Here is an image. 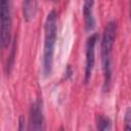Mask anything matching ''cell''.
<instances>
[{
    "label": "cell",
    "instance_id": "cell-3",
    "mask_svg": "<svg viewBox=\"0 0 131 131\" xmlns=\"http://www.w3.org/2000/svg\"><path fill=\"white\" fill-rule=\"evenodd\" d=\"M11 8L10 0H0V48L9 46L11 41Z\"/></svg>",
    "mask_w": 131,
    "mask_h": 131
},
{
    "label": "cell",
    "instance_id": "cell-2",
    "mask_svg": "<svg viewBox=\"0 0 131 131\" xmlns=\"http://www.w3.org/2000/svg\"><path fill=\"white\" fill-rule=\"evenodd\" d=\"M117 36V24L116 21H110L104 28L101 39V66L103 73V91H106L110 87L113 68H112V53L113 46Z\"/></svg>",
    "mask_w": 131,
    "mask_h": 131
},
{
    "label": "cell",
    "instance_id": "cell-9",
    "mask_svg": "<svg viewBox=\"0 0 131 131\" xmlns=\"http://www.w3.org/2000/svg\"><path fill=\"white\" fill-rule=\"evenodd\" d=\"M125 129L126 130H131V113L130 108L127 110L126 115H125Z\"/></svg>",
    "mask_w": 131,
    "mask_h": 131
},
{
    "label": "cell",
    "instance_id": "cell-7",
    "mask_svg": "<svg viewBox=\"0 0 131 131\" xmlns=\"http://www.w3.org/2000/svg\"><path fill=\"white\" fill-rule=\"evenodd\" d=\"M37 12V0H23V15L24 19L31 21Z\"/></svg>",
    "mask_w": 131,
    "mask_h": 131
},
{
    "label": "cell",
    "instance_id": "cell-5",
    "mask_svg": "<svg viewBox=\"0 0 131 131\" xmlns=\"http://www.w3.org/2000/svg\"><path fill=\"white\" fill-rule=\"evenodd\" d=\"M30 129L33 130H42L44 129V117L42 110V102L36 100L30 111Z\"/></svg>",
    "mask_w": 131,
    "mask_h": 131
},
{
    "label": "cell",
    "instance_id": "cell-8",
    "mask_svg": "<svg viewBox=\"0 0 131 131\" xmlns=\"http://www.w3.org/2000/svg\"><path fill=\"white\" fill-rule=\"evenodd\" d=\"M96 128L99 130H111L112 122L107 117L98 115L96 117Z\"/></svg>",
    "mask_w": 131,
    "mask_h": 131
},
{
    "label": "cell",
    "instance_id": "cell-4",
    "mask_svg": "<svg viewBox=\"0 0 131 131\" xmlns=\"http://www.w3.org/2000/svg\"><path fill=\"white\" fill-rule=\"evenodd\" d=\"M98 40V35L96 33L91 34L87 41H86V47H85V83H88L90 81L92 71L94 69L95 63V45Z\"/></svg>",
    "mask_w": 131,
    "mask_h": 131
},
{
    "label": "cell",
    "instance_id": "cell-10",
    "mask_svg": "<svg viewBox=\"0 0 131 131\" xmlns=\"http://www.w3.org/2000/svg\"><path fill=\"white\" fill-rule=\"evenodd\" d=\"M50 1H58V0H50Z\"/></svg>",
    "mask_w": 131,
    "mask_h": 131
},
{
    "label": "cell",
    "instance_id": "cell-6",
    "mask_svg": "<svg viewBox=\"0 0 131 131\" xmlns=\"http://www.w3.org/2000/svg\"><path fill=\"white\" fill-rule=\"evenodd\" d=\"M93 5L94 0H84L83 4V14H84V21L87 31H92L95 26V19L93 16Z\"/></svg>",
    "mask_w": 131,
    "mask_h": 131
},
{
    "label": "cell",
    "instance_id": "cell-1",
    "mask_svg": "<svg viewBox=\"0 0 131 131\" xmlns=\"http://www.w3.org/2000/svg\"><path fill=\"white\" fill-rule=\"evenodd\" d=\"M57 38V14L51 10L44 23V45L42 55V72L45 77H48L52 72L54 48Z\"/></svg>",
    "mask_w": 131,
    "mask_h": 131
}]
</instances>
